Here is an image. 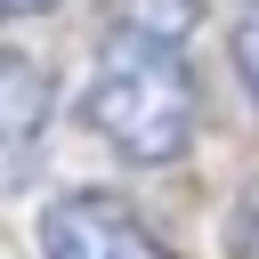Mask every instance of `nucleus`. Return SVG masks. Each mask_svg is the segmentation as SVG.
Here are the masks:
<instances>
[{"label": "nucleus", "instance_id": "nucleus-1", "mask_svg": "<svg viewBox=\"0 0 259 259\" xmlns=\"http://www.w3.org/2000/svg\"><path fill=\"white\" fill-rule=\"evenodd\" d=\"M194 0H105L81 121L138 170H162L194 146L202 89H194Z\"/></svg>", "mask_w": 259, "mask_h": 259}, {"label": "nucleus", "instance_id": "nucleus-2", "mask_svg": "<svg viewBox=\"0 0 259 259\" xmlns=\"http://www.w3.org/2000/svg\"><path fill=\"white\" fill-rule=\"evenodd\" d=\"M40 259H170V243L121 194H57L40 210Z\"/></svg>", "mask_w": 259, "mask_h": 259}, {"label": "nucleus", "instance_id": "nucleus-3", "mask_svg": "<svg viewBox=\"0 0 259 259\" xmlns=\"http://www.w3.org/2000/svg\"><path fill=\"white\" fill-rule=\"evenodd\" d=\"M49 105H57L49 65H40V57H24V49H0V170H8V162H24V154L40 146Z\"/></svg>", "mask_w": 259, "mask_h": 259}, {"label": "nucleus", "instance_id": "nucleus-4", "mask_svg": "<svg viewBox=\"0 0 259 259\" xmlns=\"http://www.w3.org/2000/svg\"><path fill=\"white\" fill-rule=\"evenodd\" d=\"M235 81L259 105V0H243V16H235Z\"/></svg>", "mask_w": 259, "mask_h": 259}, {"label": "nucleus", "instance_id": "nucleus-5", "mask_svg": "<svg viewBox=\"0 0 259 259\" xmlns=\"http://www.w3.org/2000/svg\"><path fill=\"white\" fill-rule=\"evenodd\" d=\"M227 259H259V186L235 202V227H227Z\"/></svg>", "mask_w": 259, "mask_h": 259}, {"label": "nucleus", "instance_id": "nucleus-6", "mask_svg": "<svg viewBox=\"0 0 259 259\" xmlns=\"http://www.w3.org/2000/svg\"><path fill=\"white\" fill-rule=\"evenodd\" d=\"M49 8H65V0H0V16H49Z\"/></svg>", "mask_w": 259, "mask_h": 259}]
</instances>
